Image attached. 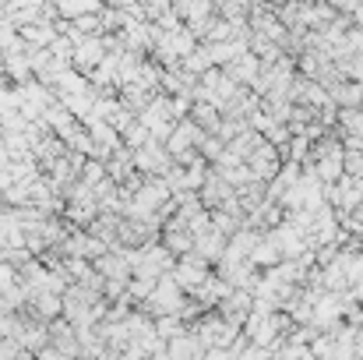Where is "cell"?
<instances>
[{
    "label": "cell",
    "mask_w": 363,
    "mask_h": 360,
    "mask_svg": "<svg viewBox=\"0 0 363 360\" xmlns=\"http://www.w3.org/2000/svg\"><path fill=\"white\" fill-rule=\"evenodd\" d=\"M64 7H74L71 14H85V11H96V0H64Z\"/></svg>",
    "instance_id": "6da1fadb"
}]
</instances>
